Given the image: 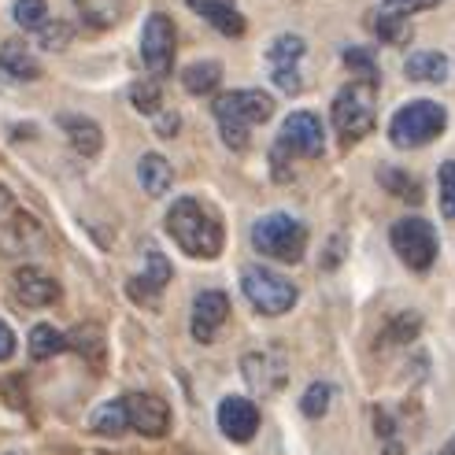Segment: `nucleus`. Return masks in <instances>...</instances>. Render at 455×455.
I'll use <instances>...</instances> for the list:
<instances>
[{
	"label": "nucleus",
	"instance_id": "obj_21",
	"mask_svg": "<svg viewBox=\"0 0 455 455\" xmlns=\"http://www.w3.org/2000/svg\"><path fill=\"white\" fill-rule=\"evenodd\" d=\"M403 71H407V78H415V82H444L448 78V56L415 52V56H407Z\"/></svg>",
	"mask_w": 455,
	"mask_h": 455
},
{
	"label": "nucleus",
	"instance_id": "obj_26",
	"mask_svg": "<svg viewBox=\"0 0 455 455\" xmlns=\"http://www.w3.org/2000/svg\"><path fill=\"white\" fill-rule=\"evenodd\" d=\"M67 348V337L56 326H34L30 330V355L34 359H52Z\"/></svg>",
	"mask_w": 455,
	"mask_h": 455
},
{
	"label": "nucleus",
	"instance_id": "obj_35",
	"mask_svg": "<svg viewBox=\"0 0 455 455\" xmlns=\"http://www.w3.org/2000/svg\"><path fill=\"white\" fill-rule=\"evenodd\" d=\"M15 352V333L8 330V323H0V363Z\"/></svg>",
	"mask_w": 455,
	"mask_h": 455
},
{
	"label": "nucleus",
	"instance_id": "obj_2",
	"mask_svg": "<svg viewBox=\"0 0 455 455\" xmlns=\"http://www.w3.org/2000/svg\"><path fill=\"white\" fill-rule=\"evenodd\" d=\"M275 116V100H270L263 89H237V93H222L215 100V119H219V133L230 148H248V133L252 126L267 123Z\"/></svg>",
	"mask_w": 455,
	"mask_h": 455
},
{
	"label": "nucleus",
	"instance_id": "obj_16",
	"mask_svg": "<svg viewBox=\"0 0 455 455\" xmlns=\"http://www.w3.org/2000/svg\"><path fill=\"white\" fill-rule=\"evenodd\" d=\"M167 282H171V263H167V256H164V252H148V256H145V275H138V278L130 282V297L141 300V304H148V300H156L159 292H164Z\"/></svg>",
	"mask_w": 455,
	"mask_h": 455
},
{
	"label": "nucleus",
	"instance_id": "obj_4",
	"mask_svg": "<svg viewBox=\"0 0 455 455\" xmlns=\"http://www.w3.org/2000/svg\"><path fill=\"white\" fill-rule=\"evenodd\" d=\"M444 126H448V111L437 100H411L393 116L389 138L396 148H422L434 138H441Z\"/></svg>",
	"mask_w": 455,
	"mask_h": 455
},
{
	"label": "nucleus",
	"instance_id": "obj_33",
	"mask_svg": "<svg viewBox=\"0 0 455 455\" xmlns=\"http://www.w3.org/2000/svg\"><path fill=\"white\" fill-rule=\"evenodd\" d=\"M393 12H400V15H411V12H426V8H437L441 0H385Z\"/></svg>",
	"mask_w": 455,
	"mask_h": 455
},
{
	"label": "nucleus",
	"instance_id": "obj_36",
	"mask_svg": "<svg viewBox=\"0 0 455 455\" xmlns=\"http://www.w3.org/2000/svg\"><path fill=\"white\" fill-rule=\"evenodd\" d=\"M448 451H451V455H455V437H451V441H448Z\"/></svg>",
	"mask_w": 455,
	"mask_h": 455
},
{
	"label": "nucleus",
	"instance_id": "obj_5",
	"mask_svg": "<svg viewBox=\"0 0 455 455\" xmlns=\"http://www.w3.org/2000/svg\"><path fill=\"white\" fill-rule=\"evenodd\" d=\"M371 82H352L333 97V126L345 141H359L363 133H371L378 119V100H374Z\"/></svg>",
	"mask_w": 455,
	"mask_h": 455
},
{
	"label": "nucleus",
	"instance_id": "obj_32",
	"mask_svg": "<svg viewBox=\"0 0 455 455\" xmlns=\"http://www.w3.org/2000/svg\"><path fill=\"white\" fill-rule=\"evenodd\" d=\"M275 85L282 89V93H300V89H304L297 67H282V71H275Z\"/></svg>",
	"mask_w": 455,
	"mask_h": 455
},
{
	"label": "nucleus",
	"instance_id": "obj_9",
	"mask_svg": "<svg viewBox=\"0 0 455 455\" xmlns=\"http://www.w3.org/2000/svg\"><path fill=\"white\" fill-rule=\"evenodd\" d=\"M326 145L323 138V123H318L311 111H292V116L282 123L278 133V156H318Z\"/></svg>",
	"mask_w": 455,
	"mask_h": 455
},
{
	"label": "nucleus",
	"instance_id": "obj_20",
	"mask_svg": "<svg viewBox=\"0 0 455 455\" xmlns=\"http://www.w3.org/2000/svg\"><path fill=\"white\" fill-rule=\"evenodd\" d=\"M138 178H141L145 193H152V196H164V193L171 189V181H174L171 164H167L164 156H156V152L141 156V164H138Z\"/></svg>",
	"mask_w": 455,
	"mask_h": 455
},
{
	"label": "nucleus",
	"instance_id": "obj_23",
	"mask_svg": "<svg viewBox=\"0 0 455 455\" xmlns=\"http://www.w3.org/2000/svg\"><path fill=\"white\" fill-rule=\"evenodd\" d=\"M89 426H93L97 434H104V437H119L123 429L130 426V422H126V407H123V400L100 403L97 411H93V419H89Z\"/></svg>",
	"mask_w": 455,
	"mask_h": 455
},
{
	"label": "nucleus",
	"instance_id": "obj_29",
	"mask_svg": "<svg viewBox=\"0 0 455 455\" xmlns=\"http://www.w3.org/2000/svg\"><path fill=\"white\" fill-rule=\"evenodd\" d=\"M300 407H304V415H307V419H323V415H326V407H330V385L315 381L311 389L304 393Z\"/></svg>",
	"mask_w": 455,
	"mask_h": 455
},
{
	"label": "nucleus",
	"instance_id": "obj_3",
	"mask_svg": "<svg viewBox=\"0 0 455 455\" xmlns=\"http://www.w3.org/2000/svg\"><path fill=\"white\" fill-rule=\"evenodd\" d=\"M252 244L256 252H263L267 259H278V263H300L307 252V226L300 219H292L285 212L275 215H263L252 226Z\"/></svg>",
	"mask_w": 455,
	"mask_h": 455
},
{
	"label": "nucleus",
	"instance_id": "obj_27",
	"mask_svg": "<svg viewBox=\"0 0 455 455\" xmlns=\"http://www.w3.org/2000/svg\"><path fill=\"white\" fill-rule=\"evenodd\" d=\"M15 22L22 30H44L49 27V4L44 0H15Z\"/></svg>",
	"mask_w": 455,
	"mask_h": 455
},
{
	"label": "nucleus",
	"instance_id": "obj_18",
	"mask_svg": "<svg viewBox=\"0 0 455 455\" xmlns=\"http://www.w3.org/2000/svg\"><path fill=\"white\" fill-rule=\"evenodd\" d=\"M60 126L67 130L71 145L82 156H97L100 152V126L93 119H82V116H60Z\"/></svg>",
	"mask_w": 455,
	"mask_h": 455
},
{
	"label": "nucleus",
	"instance_id": "obj_34",
	"mask_svg": "<svg viewBox=\"0 0 455 455\" xmlns=\"http://www.w3.org/2000/svg\"><path fill=\"white\" fill-rule=\"evenodd\" d=\"M385 186L400 189V200H419V186L415 181H407V178H400V174H385Z\"/></svg>",
	"mask_w": 455,
	"mask_h": 455
},
{
	"label": "nucleus",
	"instance_id": "obj_15",
	"mask_svg": "<svg viewBox=\"0 0 455 455\" xmlns=\"http://www.w3.org/2000/svg\"><path fill=\"white\" fill-rule=\"evenodd\" d=\"M186 4L196 15L208 19L219 34H226V37H241L244 34V15L237 12L234 0H186Z\"/></svg>",
	"mask_w": 455,
	"mask_h": 455
},
{
	"label": "nucleus",
	"instance_id": "obj_25",
	"mask_svg": "<svg viewBox=\"0 0 455 455\" xmlns=\"http://www.w3.org/2000/svg\"><path fill=\"white\" fill-rule=\"evenodd\" d=\"M374 30L385 44H407L411 41V19L400 15V12H381L378 22H374Z\"/></svg>",
	"mask_w": 455,
	"mask_h": 455
},
{
	"label": "nucleus",
	"instance_id": "obj_14",
	"mask_svg": "<svg viewBox=\"0 0 455 455\" xmlns=\"http://www.w3.org/2000/svg\"><path fill=\"white\" fill-rule=\"evenodd\" d=\"M15 297L27 304V307H44V304H56L60 300V285L49 275H41V270L22 267L19 275H15Z\"/></svg>",
	"mask_w": 455,
	"mask_h": 455
},
{
	"label": "nucleus",
	"instance_id": "obj_10",
	"mask_svg": "<svg viewBox=\"0 0 455 455\" xmlns=\"http://www.w3.org/2000/svg\"><path fill=\"white\" fill-rule=\"evenodd\" d=\"M123 407H126V422L138 429L145 437H164L167 426H171V407L152 396V393H130L123 396Z\"/></svg>",
	"mask_w": 455,
	"mask_h": 455
},
{
	"label": "nucleus",
	"instance_id": "obj_31",
	"mask_svg": "<svg viewBox=\"0 0 455 455\" xmlns=\"http://www.w3.org/2000/svg\"><path fill=\"white\" fill-rule=\"evenodd\" d=\"M130 97H133V104H138V111H145V116H156L159 111V82H138L130 89Z\"/></svg>",
	"mask_w": 455,
	"mask_h": 455
},
{
	"label": "nucleus",
	"instance_id": "obj_7",
	"mask_svg": "<svg viewBox=\"0 0 455 455\" xmlns=\"http://www.w3.org/2000/svg\"><path fill=\"white\" fill-rule=\"evenodd\" d=\"M393 248L411 270H429L437 259V234L426 219H400L393 226Z\"/></svg>",
	"mask_w": 455,
	"mask_h": 455
},
{
	"label": "nucleus",
	"instance_id": "obj_13",
	"mask_svg": "<svg viewBox=\"0 0 455 455\" xmlns=\"http://www.w3.org/2000/svg\"><path fill=\"white\" fill-rule=\"evenodd\" d=\"M244 381L256 393H278L285 385V359L278 352H252L244 355Z\"/></svg>",
	"mask_w": 455,
	"mask_h": 455
},
{
	"label": "nucleus",
	"instance_id": "obj_19",
	"mask_svg": "<svg viewBox=\"0 0 455 455\" xmlns=\"http://www.w3.org/2000/svg\"><path fill=\"white\" fill-rule=\"evenodd\" d=\"M75 8H78V15H82L93 30L116 27V22L123 19V12H126L123 0H75Z\"/></svg>",
	"mask_w": 455,
	"mask_h": 455
},
{
	"label": "nucleus",
	"instance_id": "obj_17",
	"mask_svg": "<svg viewBox=\"0 0 455 455\" xmlns=\"http://www.w3.org/2000/svg\"><path fill=\"white\" fill-rule=\"evenodd\" d=\"M0 67H4V71L12 78H19V82H30V78L41 75V63L30 56V49L22 41H4L0 44Z\"/></svg>",
	"mask_w": 455,
	"mask_h": 455
},
{
	"label": "nucleus",
	"instance_id": "obj_22",
	"mask_svg": "<svg viewBox=\"0 0 455 455\" xmlns=\"http://www.w3.org/2000/svg\"><path fill=\"white\" fill-rule=\"evenodd\" d=\"M219 78H222V67L208 60V63L186 67V75H181V85H186L193 97H204V93H212V89L219 85Z\"/></svg>",
	"mask_w": 455,
	"mask_h": 455
},
{
	"label": "nucleus",
	"instance_id": "obj_37",
	"mask_svg": "<svg viewBox=\"0 0 455 455\" xmlns=\"http://www.w3.org/2000/svg\"><path fill=\"white\" fill-rule=\"evenodd\" d=\"M441 455H451V451H448V448H444V451H441Z\"/></svg>",
	"mask_w": 455,
	"mask_h": 455
},
{
	"label": "nucleus",
	"instance_id": "obj_30",
	"mask_svg": "<svg viewBox=\"0 0 455 455\" xmlns=\"http://www.w3.org/2000/svg\"><path fill=\"white\" fill-rule=\"evenodd\" d=\"M345 63L352 67V71H355L363 82L378 85V67H374V56H371L367 49H348V52H345Z\"/></svg>",
	"mask_w": 455,
	"mask_h": 455
},
{
	"label": "nucleus",
	"instance_id": "obj_8",
	"mask_svg": "<svg viewBox=\"0 0 455 455\" xmlns=\"http://www.w3.org/2000/svg\"><path fill=\"white\" fill-rule=\"evenodd\" d=\"M174 22L167 15H148L145 22V30H141V60L145 67L156 75V78H164L171 67H174Z\"/></svg>",
	"mask_w": 455,
	"mask_h": 455
},
{
	"label": "nucleus",
	"instance_id": "obj_1",
	"mask_svg": "<svg viewBox=\"0 0 455 455\" xmlns=\"http://www.w3.org/2000/svg\"><path fill=\"white\" fill-rule=\"evenodd\" d=\"M167 234L193 259H215L222 252V226L196 196L174 200V208L167 212Z\"/></svg>",
	"mask_w": 455,
	"mask_h": 455
},
{
	"label": "nucleus",
	"instance_id": "obj_28",
	"mask_svg": "<svg viewBox=\"0 0 455 455\" xmlns=\"http://www.w3.org/2000/svg\"><path fill=\"white\" fill-rule=\"evenodd\" d=\"M437 186H441V212H444L448 219H455V159L441 164Z\"/></svg>",
	"mask_w": 455,
	"mask_h": 455
},
{
	"label": "nucleus",
	"instance_id": "obj_24",
	"mask_svg": "<svg viewBox=\"0 0 455 455\" xmlns=\"http://www.w3.org/2000/svg\"><path fill=\"white\" fill-rule=\"evenodd\" d=\"M300 56H304V41L297 34H278L267 49V60H270L275 71H282V67H297Z\"/></svg>",
	"mask_w": 455,
	"mask_h": 455
},
{
	"label": "nucleus",
	"instance_id": "obj_12",
	"mask_svg": "<svg viewBox=\"0 0 455 455\" xmlns=\"http://www.w3.org/2000/svg\"><path fill=\"white\" fill-rule=\"evenodd\" d=\"M226 315H230V300H226V292H200V297L193 300V337L200 340V345H208V340H215V333L222 330Z\"/></svg>",
	"mask_w": 455,
	"mask_h": 455
},
{
	"label": "nucleus",
	"instance_id": "obj_6",
	"mask_svg": "<svg viewBox=\"0 0 455 455\" xmlns=\"http://www.w3.org/2000/svg\"><path fill=\"white\" fill-rule=\"evenodd\" d=\"M241 289H244L248 304L263 315H285L292 304H297V285L289 278H282L278 270H267V267H244Z\"/></svg>",
	"mask_w": 455,
	"mask_h": 455
},
{
	"label": "nucleus",
	"instance_id": "obj_11",
	"mask_svg": "<svg viewBox=\"0 0 455 455\" xmlns=\"http://www.w3.org/2000/svg\"><path fill=\"white\" fill-rule=\"evenodd\" d=\"M219 429L230 441L244 444V441H252L256 437V429H259V411H256V403L252 400H244V396H226L219 403Z\"/></svg>",
	"mask_w": 455,
	"mask_h": 455
}]
</instances>
